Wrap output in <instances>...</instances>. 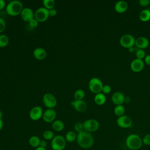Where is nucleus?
I'll list each match as a JSON object with an SVG mask.
<instances>
[{
  "instance_id": "f257e3e1",
  "label": "nucleus",
  "mask_w": 150,
  "mask_h": 150,
  "mask_svg": "<svg viewBox=\"0 0 150 150\" xmlns=\"http://www.w3.org/2000/svg\"><path fill=\"white\" fill-rule=\"evenodd\" d=\"M76 142L81 148L88 149L94 145V139L91 133L84 130L77 134Z\"/></svg>"
},
{
  "instance_id": "f03ea898",
  "label": "nucleus",
  "mask_w": 150,
  "mask_h": 150,
  "mask_svg": "<svg viewBox=\"0 0 150 150\" xmlns=\"http://www.w3.org/2000/svg\"><path fill=\"white\" fill-rule=\"evenodd\" d=\"M22 3L18 0H13L9 2L6 6L7 13L12 16L21 15L23 9Z\"/></svg>"
},
{
  "instance_id": "7ed1b4c3",
  "label": "nucleus",
  "mask_w": 150,
  "mask_h": 150,
  "mask_svg": "<svg viewBox=\"0 0 150 150\" xmlns=\"http://www.w3.org/2000/svg\"><path fill=\"white\" fill-rule=\"evenodd\" d=\"M127 146L131 150H138L140 149L143 144L141 137L135 134L129 135L125 140Z\"/></svg>"
},
{
  "instance_id": "20e7f679",
  "label": "nucleus",
  "mask_w": 150,
  "mask_h": 150,
  "mask_svg": "<svg viewBox=\"0 0 150 150\" xmlns=\"http://www.w3.org/2000/svg\"><path fill=\"white\" fill-rule=\"evenodd\" d=\"M66 140L60 135H57L51 141V148L52 150H63L66 145Z\"/></svg>"
},
{
  "instance_id": "39448f33",
  "label": "nucleus",
  "mask_w": 150,
  "mask_h": 150,
  "mask_svg": "<svg viewBox=\"0 0 150 150\" xmlns=\"http://www.w3.org/2000/svg\"><path fill=\"white\" fill-rule=\"evenodd\" d=\"M103 87V84L101 80L97 77H93L89 80L88 88L92 93L96 94L101 93Z\"/></svg>"
},
{
  "instance_id": "423d86ee",
  "label": "nucleus",
  "mask_w": 150,
  "mask_h": 150,
  "mask_svg": "<svg viewBox=\"0 0 150 150\" xmlns=\"http://www.w3.org/2000/svg\"><path fill=\"white\" fill-rule=\"evenodd\" d=\"M135 39L130 34H125L122 35L120 39V45L127 49L133 47L135 45Z\"/></svg>"
},
{
  "instance_id": "0eeeda50",
  "label": "nucleus",
  "mask_w": 150,
  "mask_h": 150,
  "mask_svg": "<svg viewBox=\"0 0 150 150\" xmlns=\"http://www.w3.org/2000/svg\"><path fill=\"white\" fill-rule=\"evenodd\" d=\"M84 130L88 132H93L98 130L100 124L98 121L95 119H88L83 122Z\"/></svg>"
},
{
  "instance_id": "6e6552de",
  "label": "nucleus",
  "mask_w": 150,
  "mask_h": 150,
  "mask_svg": "<svg viewBox=\"0 0 150 150\" xmlns=\"http://www.w3.org/2000/svg\"><path fill=\"white\" fill-rule=\"evenodd\" d=\"M42 101L45 106L47 108H53L57 104V100L55 96L50 93H46L43 95Z\"/></svg>"
},
{
  "instance_id": "1a4fd4ad",
  "label": "nucleus",
  "mask_w": 150,
  "mask_h": 150,
  "mask_svg": "<svg viewBox=\"0 0 150 150\" xmlns=\"http://www.w3.org/2000/svg\"><path fill=\"white\" fill-rule=\"evenodd\" d=\"M35 18L39 22H42L46 21L49 16L48 9L45 7H40L38 8L35 13Z\"/></svg>"
},
{
  "instance_id": "9d476101",
  "label": "nucleus",
  "mask_w": 150,
  "mask_h": 150,
  "mask_svg": "<svg viewBox=\"0 0 150 150\" xmlns=\"http://www.w3.org/2000/svg\"><path fill=\"white\" fill-rule=\"evenodd\" d=\"M117 124L122 128H128L132 125V120L130 117L123 115L118 117L117 120Z\"/></svg>"
},
{
  "instance_id": "9b49d317",
  "label": "nucleus",
  "mask_w": 150,
  "mask_h": 150,
  "mask_svg": "<svg viewBox=\"0 0 150 150\" xmlns=\"http://www.w3.org/2000/svg\"><path fill=\"white\" fill-rule=\"evenodd\" d=\"M56 117V112L53 108H47L45 110L42 115L43 121L47 123L53 122Z\"/></svg>"
},
{
  "instance_id": "f8f14e48",
  "label": "nucleus",
  "mask_w": 150,
  "mask_h": 150,
  "mask_svg": "<svg viewBox=\"0 0 150 150\" xmlns=\"http://www.w3.org/2000/svg\"><path fill=\"white\" fill-rule=\"evenodd\" d=\"M144 62L139 59H134L130 64V68L131 70L135 73H139L141 71L144 67Z\"/></svg>"
},
{
  "instance_id": "ddd939ff",
  "label": "nucleus",
  "mask_w": 150,
  "mask_h": 150,
  "mask_svg": "<svg viewBox=\"0 0 150 150\" xmlns=\"http://www.w3.org/2000/svg\"><path fill=\"white\" fill-rule=\"evenodd\" d=\"M43 113V110L40 107L35 106L30 110L29 112V117L33 121H37L42 118Z\"/></svg>"
},
{
  "instance_id": "4468645a",
  "label": "nucleus",
  "mask_w": 150,
  "mask_h": 150,
  "mask_svg": "<svg viewBox=\"0 0 150 150\" xmlns=\"http://www.w3.org/2000/svg\"><path fill=\"white\" fill-rule=\"evenodd\" d=\"M34 13H35L33 12L31 8L26 7L23 9L21 13V16L23 21L28 23L33 18H35Z\"/></svg>"
},
{
  "instance_id": "2eb2a0df",
  "label": "nucleus",
  "mask_w": 150,
  "mask_h": 150,
  "mask_svg": "<svg viewBox=\"0 0 150 150\" xmlns=\"http://www.w3.org/2000/svg\"><path fill=\"white\" fill-rule=\"evenodd\" d=\"M71 105L78 112H84L86 110L87 105L85 101L82 100H76L72 101L71 102Z\"/></svg>"
},
{
  "instance_id": "dca6fc26",
  "label": "nucleus",
  "mask_w": 150,
  "mask_h": 150,
  "mask_svg": "<svg viewBox=\"0 0 150 150\" xmlns=\"http://www.w3.org/2000/svg\"><path fill=\"white\" fill-rule=\"evenodd\" d=\"M125 97V96L122 92L116 91L112 94L111 96V101L116 105H122L124 103Z\"/></svg>"
},
{
  "instance_id": "f3484780",
  "label": "nucleus",
  "mask_w": 150,
  "mask_h": 150,
  "mask_svg": "<svg viewBox=\"0 0 150 150\" xmlns=\"http://www.w3.org/2000/svg\"><path fill=\"white\" fill-rule=\"evenodd\" d=\"M149 45V40L144 36H140L135 39V45L137 49H145L148 47Z\"/></svg>"
},
{
  "instance_id": "a211bd4d",
  "label": "nucleus",
  "mask_w": 150,
  "mask_h": 150,
  "mask_svg": "<svg viewBox=\"0 0 150 150\" xmlns=\"http://www.w3.org/2000/svg\"><path fill=\"white\" fill-rule=\"evenodd\" d=\"M128 3L125 1H117L114 5L115 11L119 13H122L126 12L128 9Z\"/></svg>"
},
{
  "instance_id": "6ab92c4d",
  "label": "nucleus",
  "mask_w": 150,
  "mask_h": 150,
  "mask_svg": "<svg viewBox=\"0 0 150 150\" xmlns=\"http://www.w3.org/2000/svg\"><path fill=\"white\" fill-rule=\"evenodd\" d=\"M33 55L36 59L42 60L46 57L47 52L42 47H36L33 52Z\"/></svg>"
},
{
  "instance_id": "aec40b11",
  "label": "nucleus",
  "mask_w": 150,
  "mask_h": 150,
  "mask_svg": "<svg viewBox=\"0 0 150 150\" xmlns=\"http://www.w3.org/2000/svg\"><path fill=\"white\" fill-rule=\"evenodd\" d=\"M52 127L53 129L56 132H60L63 130L64 128V122L60 120H54L52 124Z\"/></svg>"
},
{
  "instance_id": "412c9836",
  "label": "nucleus",
  "mask_w": 150,
  "mask_h": 150,
  "mask_svg": "<svg viewBox=\"0 0 150 150\" xmlns=\"http://www.w3.org/2000/svg\"><path fill=\"white\" fill-rule=\"evenodd\" d=\"M94 100L97 105H102L104 104L106 101V97L103 93H100L95 95Z\"/></svg>"
},
{
  "instance_id": "4be33fe9",
  "label": "nucleus",
  "mask_w": 150,
  "mask_h": 150,
  "mask_svg": "<svg viewBox=\"0 0 150 150\" xmlns=\"http://www.w3.org/2000/svg\"><path fill=\"white\" fill-rule=\"evenodd\" d=\"M139 18L142 22H148L150 20V9H145L139 13Z\"/></svg>"
},
{
  "instance_id": "5701e85b",
  "label": "nucleus",
  "mask_w": 150,
  "mask_h": 150,
  "mask_svg": "<svg viewBox=\"0 0 150 150\" xmlns=\"http://www.w3.org/2000/svg\"><path fill=\"white\" fill-rule=\"evenodd\" d=\"M40 138L36 136V135H33L30 137L29 139V145L32 146L33 148H38L40 145Z\"/></svg>"
},
{
  "instance_id": "b1692460",
  "label": "nucleus",
  "mask_w": 150,
  "mask_h": 150,
  "mask_svg": "<svg viewBox=\"0 0 150 150\" xmlns=\"http://www.w3.org/2000/svg\"><path fill=\"white\" fill-rule=\"evenodd\" d=\"M77 134L73 131H68L65 135V139L67 142H73L76 141Z\"/></svg>"
},
{
  "instance_id": "393cba45",
  "label": "nucleus",
  "mask_w": 150,
  "mask_h": 150,
  "mask_svg": "<svg viewBox=\"0 0 150 150\" xmlns=\"http://www.w3.org/2000/svg\"><path fill=\"white\" fill-rule=\"evenodd\" d=\"M114 112L117 117H121L124 114L125 108L122 105H116L114 109Z\"/></svg>"
},
{
  "instance_id": "a878e982",
  "label": "nucleus",
  "mask_w": 150,
  "mask_h": 150,
  "mask_svg": "<svg viewBox=\"0 0 150 150\" xmlns=\"http://www.w3.org/2000/svg\"><path fill=\"white\" fill-rule=\"evenodd\" d=\"M85 96V92L82 89H77L74 93V98L76 100H82Z\"/></svg>"
},
{
  "instance_id": "bb28decb",
  "label": "nucleus",
  "mask_w": 150,
  "mask_h": 150,
  "mask_svg": "<svg viewBox=\"0 0 150 150\" xmlns=\"http://www.w3.org/2000/svg\"><path fill=\"white\" fill-rule=\"evenodd\" d=\"M9 43L8 37L4 34L0 35V47H5Z\"/></svg>"
},
{
  "instance_id": "cd10ccee",
  "label": "nucleus",
  "mask_w": 150,
  "mask_h": 150,
  "mask_svg": "<svg viewBox=\"0 0 150 150\" xmlns=\"http://www.w3.org/2000/svg\"><path fill=\"white\" fill-rule=\"evenodd\" d=\"M43 138L45 140H52L55 136L54 132L51 130H46L43 133Z\"/></svg>"
},
{
  "instance_id": "c85d7f7f",
  "label": "nucleus",
  "mask_w": 150,
  "mask_h": 150,
  "mask_svg": "<svg viewBox=\"0 0 150 150\" xmlns=\"http://www.w3.org/2000/svg\"><path fill=\"white\" fill-rule=\"evenodd\" d=\"M43 7L47 9H50L54 8L55 5V1L54 0H43L42 2Z\"/></svg>"
},
{
  "instance_id": "c756f323",
  "label": "nucleus",
  "mask_w": 150,
  "mask_h": 150,
  "mask_svg": "<svg viewBox=\"0 0 150 150\" xmlns=\"http://www.w3.org/2000/svg\"><path fill=\"white\" fill-rule=\"evenodd\" d=\"M74 131L77 134L84 131V127H83V123H81L80 122H76L75 124L74 125Z\"/></svg>"
},
{
  "instance_id": "7c9ffc66",
  "label": "nucleus",
  "mask_w": 150,
  "mask_h": 150,
  "mask_svg": "<svg viewBox=\"0 0 150 150\" xmlns=\"http://www.w3.org/2000/svg\"><path fill=\"white\" fill-rule=\"evenodd\" d=\"M135 55L137 59H141V60H142V59H144L146 56L145 52L144 51V50L139 49H137V50H136Z\"/></svg>"
},
{
  "instance_id": "2f4dec72",
  "label": "nucleus",
  "mask_w": 150,
  "mask_h": 150,
  "mask_svg": "<svg viewBox=\"0 0 150 150\" xmlns=\"http://www.w3.org/2000/svg\"><path fill=\"white\" fill-rule=\"evenodd\" d=\"M38 24H39V22L35 18H33L29 22H28L29 26L32 29L36 28L38 26Z\"/></svg>"
},
{
  "instance_id": "473e14b6",
  "label": "nucleus",
  "mask_w": 150,
  "mask_h": 150,
  "mask_svg": "<svg viewBox=\"0 0 150 150\" xmlns=\"http://www.w3.org/2000/svg\"><path fill=\"white\" fill-rule=\"evenodd\" d=\"M111 91V87L110 86H109L108 84L103 85L101 93H103L104 94H107L110 93Z\"/></svg>"
},
{
  "instance_id": "72a5a7b5",
  "label": "nucleus",
  "mask_w": 150,
  "mask_h": 150,
  "mask_svg": "<svg viewBox=\"0 0 150 150\" xmlns=\"http://www.w3.org/2000/svg\"><path fill=\"white\" fill-rule=\"evenodd\" d=\"M143 144L145 145H150V134H146L142 139Z\"/></svg>"
},
{
  "instance_id": "f704fd0d",
  "label": "nucleus",
  "mask_w": 150,
  "mask_h": 150,
  "mask_svg": "<svg viewBox=\"0 0 150 150\" xmlns=\"http://www.w3.org/2000/svg\"><path fill=\"white\" fill-rule=\"evenodd\" d=\"M6 28V22L5 20L0 17V33L4 32Z\"/></svg>"
},
{
  "instance_id": "c9c22d12",
  "label": "nucleus",
  "mask_w": 150,
  "mask_h": 150,
  "mask_svg": "<svg viewBox=\"0 0 150 150\" xmlns=\"http://www.w3.org/2000/svg\"><path fill=\"white\" fill-rule=\"evenodd\" d=\"M139 4L142 7H145L150 5V0H139Z\"/></svg>"
},
{
  "instance_id": "e433bc0d",
  "label": "nucleus",
  "mask_w": 150,
  "mask_h": 150,
  "mask_svg": "<svg viewBox=\"0 0 150 150\" xmlns=\"http://www.w3.org/2000/svg\"><path fill=\"white\" fill-rule=\"evenodd\" d=\"M48 11H49V15L50 16H54L57 14V11L54 8L49 9Z\"/></svg>"
},
{
  "instance_id": "4c0bfd02",
  "label": "nucleus",
  "mask_w": 150,
  "mask_h": 150,
  "mask_svg": "<svg viewBox=\"0 0 150 150\" xmlns=\"http://www.w3.org/2000/svg\"><path fill=\"white\" fill-rule=\"evenodd\" d=\"M144 62L147 65L150 66V54H148V55L145 56V57L144 58Z\"/></svg>"
},
{
  "instance_id": "58836bf2",
  "label": "nucleus",
  "mask_w": 150,
  "mask_h": 150,
  "mask_svg": "<svg viewBox=\"0 0 150 150\" xmlns=\"http://www.w3.org/2000/svg\"><path fill=\"white\" fill-rule=\"evenodd\" d=\"M47 143L45 139H43V140L40 141L39 146H41L42 148H46L47 146Z\"/></svg>"
},
{
  "instance_id": "ea45409f",
  "label": "nucleus",
  "mask_w": 150,
  "mask_h": 150,
  "mask_svg": "<svg viewBox=\"0 0 150 150\" xmlns=\"http://www.w3.org/2000/svg\"><path fill=\"white\" fill-rule=\"evenodd\" d=\"M6 6V2L4 0H0V10L4 9Z\"/></svg>"
},
{
  "instance_id": "a19ab883",
  "label": "nucleus",
  "mask_w": 150,
  "mask_h": 150,
  "mask_svg": "<svg viewBox=\"0 0 150 150\" xmlns=\"http://www.w3.org/2000/svg\"><path fill=\"white\" fill-rule=\"evenodd\" d=\"M131 101V98L129 96H125V100H124V103H129Z\"/></svg>"
},
{
  "instance_id": "79ce46f5",
  "label": "nucleus",
  "mask_w": 150,
  "mask_h": 150,
  "mask_svg": "<svg viewBox=\"0 0 150 150\" xmlns=\"http://www.w3.org/2000/svg\"><path fill=\"white\" fill-rule=\"evenodd\" d=\"M128 49V50H129V52L132 53V52H136V50H137V48L135 49V48L133 46V47H130V48H129V49Z\"/></svg>"
},
{
  "instance_id": "37998d69",
  "label": "nucleus",
  "mask_w": 150,
  "mask_h": 150,
  "mask_svg": "<svg viewBox=\"0 0 150 150\" xmlns=\"http://www.w3.org/2000/svg\"><path fill=\"white\" fill-rule=\"evenodd\" d=\"M35 150H47L46 148H42L41 146H38V148H35Z\"/></svg>"
},
{
  "instance_id": "c03bdc74",
  "label": "nucleus",
  "mask_w": 150,
  "mask_h": 150,
  "mask_svg": "<svg viewBox=\"0 0 150 150\" xmlns=\"http://www.w3.org/2000/svg\"><path fill=\"white\" fill-rule=\"evenodd\" d=\"M3 126H4V122H3V121H2V120H0V131L2 129Z\"/></svg>"
},
{
  "instance_id": "a18cd8bd",
  "label": "nucleus",
  "mask_w": 150,
  "mask_h": 150,
  "mask_svg": "<svg viewBox=\"0 0 150 150\" xmlns=\"http://www.w3.org/2000/svg\"><path fill=\"white\" fill-rule=\"evenodd\" d=\"M2 117H3V113H2V112L0 110V120H2Z\"/></svg>"
},
{
  "instance_id": "49530a36",
  "label": "nucleus",
  "mask_w": 150,
  "mask_h": 150,
  "mask_svg": "<svg viewBox=\"0 0 150 150\" xmlns=\"http://www.w3.org/2000/svg\"><path fill=\"white\" fill-rule=\"evenodd\" d=\"M127 150H131V149H127Z\"/></svg>"
},
{
  "instance_id": "de8ad7c7",
  "label": "nucleus",
  "mask_w": 150,
  "mask_h": 150,
  "mask_svg": "<svg viewBox=\"0 0 150 150\" xmlns=\"http://www.w3.org/2000/svg\"><path fill=\"white\" fill-rule=\"evenodd\" d=\"M0 150H2V149H0Z\"/></svg>"
},
{
  "instance_id": "09e8293b",
  "label": "nucleus",
  "mask_w": 150,
  "mask_h": 150,
  "mask_svg": "<svg viewBox=\"0 0 150 150\" xmlns=\"http://www.w3.org/2000/svg\"><path fill=\"white\" fill-rule=\"evenodd\" d=\"M149 73H150V72H149Z\"/></svg>"
}]
</instances>
